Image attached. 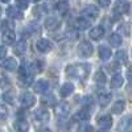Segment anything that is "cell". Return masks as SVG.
Wrapping results in <instances>:
<instances>
[{
  "instance_id": "1",
  "label": "cell",
  "mask_w": 132,
  "mask_h": 132,
  "mask_svg": "<svg viewBox=\"0 0 132 132\" xmlns=\"http://www.w3.org/2000/svg\"><path fill=\"white\" fill-rule=\"evenodd\" d=\"M91 70V66L89 63H78V65H69L66 68V74L69 77L77 79H85L89 77Z\"/></svg>"
},
{
  "instance_id": "2",
  "label": "cell",
  "mask_w": 132,
  "mask_h": 132,
  "mask_svg": "<svg viewBox=\"0 0 132 132\" xmlns=\"http://www.w3.org/2000/svg\"><path fill=\"white\" fill-rule=\"evenodd\" d=\"M36 103V98L35 95H32L30 93H24L20 95V104L24 108H29Z\"/></svg>"
},
{
  "instance_id": "3",
  "label": "cell",
  "mask_w": 132,
  "mask_h": 132,
  "mask_svg": "<svg viewBox=\"0 0 132 132\" xmlns=\"http://www.w3.org/2000/svg\"><path fill=\"white\" fill-rule=\"evenodd\" d=\"M54 111H56V115L58 118H66L69 115V112H70V106H69V103H66V102H61V103H58L56 107H54Z\"/></svg>"
},
{
  "instance_id": "4",
  "label": "cell",
  "mask_w": 132,
  "mask_h": 132,
  "mask_svg": "<svg viewBox=\"0 0 132 132\" xmlns=\"http://www.w3.org/2000/svg\"><path fill=\"white\" fill-rule=\"evenodd\" d=\"M94 52V48L93 45L89 42V41H83L79 44V46H78V53L81 54L82 57H90L91 54Z\"/></svg>"
},
{
  "instance_id": "5",
  "label": "cell",
  "mask_w": 132,
  "mask_h": 132,
  "mask_svg": "<svg viewBox=\"0 0 132 132\" xmlns=\"http://www.w3.org/2000/svg\"><path fill=\"white\" fill-rule=\"evenodd\" d=\"M129 11V3L126 2V0H116L115 5H114V12L118 15L122 13H127Z\"/></svg>"
},
{
  "instance_id": "6",
  "label": "cell",
  "mask_w": 132,
  "mask_h": 132,
  "mask_svg": "<svg viewBox=\"0 0 132 132\" xmlns=\"http://www.w3.org/2000/svg\"><path fill=\"white\" fill-rule=\"evenodd\" d=\"M33 116H35V119L37 120V122H40V123H46V122H49V118H50L48 110H45V108H38V110H36L35 114H33Z\"/></svg>"
},
{
  "instance_id": "7",
  "label": "cell",
  "mask_w": 132,
  "mask_h": 132,
  "mask_svg": "<svg viewBox=\"0 0 132 132\" xmlns=\"http://www.w3.org/2000/svg\"><path fill=\"white\" fill-rule=\"evenodd\" d=\"M36 48H37V50L41 52V53H48V52L52 50L53 45H52V42H50L49 40L40 38V40L36 42Z\"/></svg>"
},
{
  "instance_id": "8",
  "label": "cell",
  "mask_w": 132,
  "mask_h": 132,
  "mask_svg": "<svg viewBox=\"0 0 132 132\" xmlns=\"http://www.w3.org/2000/svg\"><path fill=\"white\" fill-rule=\"evenodd\" d=\"M82 13H83V16H86V17L96 19L98 15H99V11H98V8H96L95 5H87V7H85V8L82 9Z\"/></svg>"
},
{
  "instance_id": "9",
  "label": "cell",
  "mask_w": 132,
  "mask_h": 132,
  "mask_svg": "<svg viewBox=\"0 0 132 132\" xmlns=\"http://www.w3.org/2000/svg\"><path fill=\"white\" fill-rule=\"evenodd\" d=\"M33 89H35V91L38 93V94H44V93L48 91L49 83H48V81H45V79H40V81H37V82L35 83Z\"/></svg>"
},
{
  "instance_id": "10",
  "label": "cell",
  "mask_w": 132,
  "mask_h": 132,
  "mask_svg": "<svg viewBox=\"0 0 132 132\" xmlns=\"http://www.w3.org/2000/svg\"><path fill=\"white\" fill-rule=\"evenodd\" d=\"M98 124L102 129H110L112 126V118L110 115H103L102 118H99L98 120Z\"/></svg>"
},
{
  "instance_id": "11",
  "label": "cell",
  "mask_w": 132,
  "mask_h": 132,
  "mask_svg": "<svg viewBox=\"0 0 132 132\" xmlns=\"http://www.w3.org/2000/svg\"><path fill=\"white\" fill-rule=\"evenodd\" d=\"M13 127L17 132H28L29 131V124L25 119H17L13 124Z\"/></svg>"
},
{
  "instance_id": "12",
  "label": "cell",
  "mask_w": 132,
  "mask_h": 132,
  "mask_svg": "<svg viewBox=\"0 0 132 132\" xmlns=\"http://www.w3.org/2000/svg\"><path fill=\"white\" fill-rule=\"evenodd\" d=\"M60 25H61L60 20L56 19V17H48L45 20V28L49 29V30H56V29L60 28Z\"/></svg>"
},
{
  "instance_id": "13",
  "label": "cell",
  "mask_w": 132,
  "mask_h": 132,
  "mask_svg": "<svg viewBox=\"0 0 132 132\" xmlns=\"http://www.w3.org/2000/svg\"><path fill=\"white\" fill-rule=\"evenodd\" d=\"M7 15L11 19H23V12H21V9L19 7H8Z\"/></svg>"
},
{
  "instance_id": "14",
  "label": "cell",
  "mask_w": 132,
  "mask_h": 132,
  "mask_svg": "<svg viewBox=\"0 0 132 132\" xmlns=\"http://www.w3.org/2000/svg\"><path fill=\"white\" fill-rule=\"evenodd\" d=\"M74 27L77 29H79V30H85L90 27V21L87 17H79V19H77L75 20V23H74Z\"/></svg>"
},
{
  "instance_id": "15",
  "label": "cell",
  "mask_w": 132,
  "mask_h": 132,
  "mask_svg": "<svg viewBox=\"0 0 132 132\" xmlns=\"http://www.w3.org/2000/svg\"><path fill=\"white\" fill-rule=\"evenodd\" d=\"M2 66H3L5 70H8V71H13L17 68V61L15 58H7V60L3 61Z\"/></svg>"
},
{
  "instance_id": "16",
  "label": "cell",
  "mask_w": 132,
  "mask_h": 132,
  "mask_svg": "<svg viewBox=\"0 0 132 132\" xmlns=\"http://www.w3.org/2000/svg\"><path fill=\"white\" fill-rule=\"evenodd\" d=\"M98 54H99V57H101V60H103V61H107L110 57H111V49H110L108 46H104V45H102V46H99V49H98Z\"/></svg>"
},
{
  "instance_id": "17",
  "label": "cell",
  "mask_w": 132,
  "mask_h": 132,
  "mask_svg": "<svg viewBox=\"0 0 132 132\" xmlns=\"http://www.w3.org/2000/svg\"><path fill=\"white\" fill-rule=\"evenodd\" d=\"M90 37L93 38V40H101L102 37H103V35H104V29L102 28V27H95V28H93L91 30H90Z\"/></svg>"
},
{
  "instance_id": "18",
  "label": "cell",
  "mask_w": 132,
  "mask_h": 132,
  "mask_svg": "<svg viewBox=\"0 0 132 132\" xmlns=\"http://www.w3.org/2000/svg\"><path fill=\"white\" fill-rule=\"evenodd\" d=\"M16 40V35L13 30H4L3 33V42L7 44V45H11V44H13Z\"/></svg>"
},
{
  "instance_id": "19",
  "label": "cell",
  "mask_w": 132,
  "mask_h": 132,
  "mask_svg": "<svg viewBox=\"0 0 132 132\" xmlns=\"http://www.w3.org/2000/svg\"><path fill=\"white\" fill-rule=\"evenodd\" d=\"M73 91H74V86L71 83H65V85H62V87L60 89V95L62 98H66V96L71 95Z\"/></svg>"
},
{
  "instance_id": "20",
  "label": "cell",
  "mask_w": 132,
  "mask_h": 132,
  "mask_svg": "<svg viewBox=\"0 0 132 132\" xmlns=\"http://www.w3.org/2000/svg\"><path fill=\"white\" fill-rule=\"evenodd\" d=\"M123 77L120 75V73H115L114 77H112V79H111V87L112 89H119V87H122L123 86Z\"/></svg>"
},
{
  "instance_id": "21",
  "label": "cell",
  "mask_w": 132,
  "mask_h": 132,
  "mask_svg": "<svg viewBox=\"0 0 132 132\" xmlns=\"http://www.w3.org/2000/svg\"><path fill=\"white\" fill-rule=\"evenodd\" d=\"M15 53L17 54V56H21V54H24L25 50H27V44L24 40H20L17 44H15V48H13Z\"/></svg>"
},
{
  "instance_id": "22",
  "label": "cell",
  "mask_w": 132,
  "mask_h": 132,
  "mask_svg": "<svg viewBox=\"0 0 132 132\" xmlns=\"http://www.w3.org/2000/svg\"><path fill=\"white\" fill-rule=\"evenodd\" d=\"M115 61L119 63H126L128 61V54L126 50H118L115 53Z\"/></svg>"
},
{
  "instance_id": "23",
  "label": "cell",
  "mask_w": 132,
  "mask_h": 132,
  "mask_svg": "<svg viewBox=\"0 0 132 132\" xmlns=\"http://www.w3.org/2000/svg\"><path fill=\"white\" fill-rule=\"evenodd\" d=\"M110 101H111V94H108V93H102L98 96V102L102 107H106L110 103Z\"/></svg>"
},
{
  "instance_id": "24",
  "label": "cell",
  "mask_w": 132,
  "mask_h": 132,
  "mask_svg": "<svg viewBox=\"0 0 132 132\" xmlns=\"http://www.w3.org/2000/svg\"><path fill=\"white\" fill-rule=\"evenodd\" d=\"M74 119L79 120V122H86V120L90 119V112L87 110H81V111H78L74 115Z\"/></svg>"
},
{
  "instance_id": "25",
  "label": "cell",
  "mask_w": 132,
  "mask_h": 132,
  "mask_svg": "<svg viewBox=\"0 0 132 132\" xmlns=\"http://www.w3.org/2000/svg\"><path fill=\"white\" fill-rule=\"evenodd\" d=\"M122 42H123V38L119 33H112L110 36V44H111V46H120Z\"/></svg>"
},
{
  "instance_id": "26",
  "label": "cell",
  "mask_w": 132,
  "mask_h": 132,
  "mask_svg": "<svg viewBox=\"0 0 132 132\" xmlns=\"http://www.w3.org/2000/svg\"><path fill=\"white\" fill-rule=\"evenodd\" d=\"M124 108H126V103H124V101H118V102H115L114 103V106H112V108H111V111L114 112V114H122L123 111H124Z\"/></svg>"
},
{
  "instance_id": "27",
  "label": "cell",
  "mask_w": 132,
  "mask_h": 132,
  "mask_svg": "<svg viewBox=\"0 0 132 132\" xmlns=\"http://www.w3.org/2000/svg\"><path fill=\"white\" fill-rule=\"evenodd\" d=\"M44 68V65L41 61H35L30 66H29V73H40Z\"/></svg>"
},
{
  "instance_id": "28",
  "label": "cell",
  "mask_w": 132,
  "mask_h": 132,
  "mask_svg": "<svg viewBox=\"0 0 132 132\" xmlns=\"http://www.w3.org/2000/svg\"><path fill=\"white\" fill-rule=\"evenodd\" d=\"M32 82H33V77H32L30 74L20 77V83H21V86H23V87H28V86H30Z\"/></svg>"
},
{
  "instance_id": "29",
  "label": "cell",
  "mask_w": 132,
  "mask_h": 132,
  "mask_svg": "<svg viewBox=\"0 0 132 132\" xmlns=\"http://www.w3.org/2000/svg\"><path fill=\"white\" fill-rule=\"evenodd\" d=\"M41 103L44 106H56V98H54L53 95H45L42 98Z\"/></svg>"
},
{
  "instance_id": "30",
  "label": "cell",
  "mask_w": 132,
  "mask_h": 132,
  "mask_svg": "<svg viewBox=\"0 0 132 132\" xmlns=\"http://www.w3.org/2000/svg\"><path fill=\"white\" fill-rule=\"evenodd\" d=\"M3 99H4L8 104H13V102H15V93H13V91H7V93H4Z\"/></svg>"
},
{
  "instance_id": "31",
  "label": "cell",
  "mask_w": 132,
  "mask_h": 132,
  "mask_svg": "<svg viewBox=\"0 0 132 132\" xmlns=\"http://www.w3.org/2000/svg\"><path fill=\"white\" fill-rule=\"evenodd\" d=\"M123 128H124L127 132H132V115L127 116V118L123 120Z\"/></svg>"
},
{
  "instance_id": "32",
  "label": "cell",
  "mask_w": 132,
  "mask_h": 132,
  "mask_svg": "<svg viewBox=\"0 0 132 132\" xmlns=\"http://www.w3.org/2000/svg\"><path fill=\"white\" fill-rule=\"evenodd\" d=\"M106 81H107V78H106L104 73H103L102 70L96 71V74H95V82H98V83L103 85V83H106Z\"/></svg>"
},
{
  "instance_id": "33",
  "label": "cell",
  "mask_w": 132,
  "mask_h": 132,
  "mask_svg": "<svg viewBox=\"0 0 132 132\" xmlns=\"http://www.w3.org/2000/svg\"><path fill=\"white\" fill-rule=\"evenodd\" d=\"M57 9L60 11L62 15H65L66 12H68L69 5H68V3H66V0H62V2H60V3L57 4Z\"/></svg>"
},
{
  "instance_id": "34",
  "label": "cell",
  "mask_w": 132,
  "mask_h": 132,
  "mask_svg": "<svg viewBox=\"0 0 132 132\" xmlns=\"http://www.w3.org/2000/svg\"><path fill=\"white\" fill-rule=\"evenodd\" d=\"M78 132H93V127L87 123H83L78 127Z\"/></svg>"
},
{
  "instance_id": "35",
  "label": "cell",
  "mask_w": 132,
  "mask_h": 132,
  "mask_svg": "<svg viewBox=\"0 0 132 132\" xmlns=\"http://www.w3.org/2000/svg\"><path fill=\"white\" fill-rule=\"evenodd\" d=\"M54 8H57V4L54 3L53 0H46L45 5H44V9H45V11H52Z\"/></svg>"
},
{
  "instance_id": "36",
  "label": "cell",
  "mask_w": 132,
  "mask_h": 132,
  "mask_svg": "<svg viewBox=\"0 0 132 132\" xmlns=\"http://www.w3.org/2000/svg\"><path fill=\"white\" fill-rule=\"evenodd\" d=\"M16 5L21 9V11H24L28 8V0H16Z\"/></svg>"
},
{
  "instance_id": "37",
  "label": "cell",
  "mask_w": 132,
  "mask_h": 132,
  "mask_svg": "<svg viewBox=\"0 0 132 132\" xmlns=\"http://www.w3.org/2000/svg\"><path fill=\"white\" fill-rule=\"evenodd\" d=\"M13 27H15V24L13 23H9L8 20L3 21V24H2V28L4 30H13Z\"/></svg>"
},
{
  "instance_id": "38",
  "label": "cell",
  "mask_w": 132,
  "mask_h": 132,
  "mask_svg": "<svg viewBox=\"0 0 132 132\" xmlns=\"http://www.w3.org/2000/svg\"><path fill=\"white\" fill-rule=\"evenodd\" d=\"M29 32H30V35H37V33H40V27L37 24H30L28 27Z\"/></svg>"
},
{
  "instance_id": "39",
  "label": "cell",
  "mask_w": 132,
  "mask_h": 132,
  "mask_svg": "<svg viewBox=\"0 0 132 132\" xmlns=\"http://www.w3.org/2000/svg\"><path fill=\"white\" fill-rule=\"evenodd\" d=\"M8 116V110L4 106H0V120H4Z\"/></svg>"
},
{
  "instance_id": "40",
  "label": "cell",
  "mask_w": 132,
  "mask_h": 132,
  "mask_svg": "<svg viewBox=\"0 0 132 132\" xmlns=\"http://www.w3.org/2000/svg\"><path fill=\"white\" fill-rule=\"evenodd\" d=\"M9 86H11V82L5 78V77H2V78H0V87H2V89H7Z\"/></svg>"
},
{
  "instance_id": "41",
  "label": "cell",
  "mask_w": 132,
  "mask_h": 132,
  "mask_svg": "<svg viewBox=\"0 0 132 132\" xmlns=\"http://www.w3.org/2000/svg\"><path fill=\"white\" fill-rule=\"evenodd\" d=\"M82 104H83V106H87V107L93 106V98H91V96H86V98L83 99Z\"/></svg>"
},
{
  "instance_id": "42",
  "label": "cell",
  "mask_w": 132,
  "mask_h": 132,
  "mask_svg": "<svg viewBox=\"0 0 132 132\" xmlns=\"http://www.w3.org/2000/svg\"><path fill=\"white\" fill-rule=\"evenodd\" d=\"M96 2H98V4L101 5V7L106 8V7H108V5H110V3H111V0H96Z\"/></svg>"
},
{
  "instance_id": "43",
  "label": "cell",
  "mask_w": 132,
  "mask_h": 132,
  "mask_svg": "<svg viewBox=\"0 0 132 132\" xmlns=\"http://www.w3.org/2000/svg\"><path fill=\"white\" fill-rule=\"evenodd\" d=\"M127 79L128 82H132V65H129L127 69Z\"/></svg>"
},
{
  "instance_id": "44",
  "label": "cell",
  "mask_w": 132,
  "mask_h": 132,
  "mask_svg": "<svg viewBox=\"0 0 132 132\" xmlns=\"http://www.w3.org/2000/svg\"><path fill=\"white\" fill-rule=\"evenodd\" d=\"M5 54H7V49H5V46H0V61L4 60Z\"/></svg>"
},
{
  "instance_id": "45",
  "label": "cell",
  "mask_w": 132,
  "mask_h": 132,
  "mask_svg": "<svg viewBox=\"0 0 132 132\" xmlns=\"http://www.w3.org/2000/svg\"><path fill=\"white\" fill-rule=\"evenodd\" d=\"M119 30H120V32H123V35H128V33H129V30H128L127 27H124V25H123L122 28H119Z\"/></svg>"
},
{
  "instance_id": "46",
  "label": "cell",
  "mask_w": 132,
  "mask_h": 132,
  "mask_svg": "<svg viewBox=\"0 0 132 132\" xmlns=\"http://www.w3.org/2000/svg\"><path fill=\"white\" fill-rule=\"evenodd\" d=\"M0 2H3V3H8L9 0H0Z\"/></svg>"
},
{
  "instance_id": "47",
  "label": "cell",
  "mask_w": 132,
  "mask_h": 132,
  "mask_svg": "<svg viewBox=\"0 0 132 132\" xmlns=\"http://www.w3.org/2000/svg\"><path fill=\"white\" fill-rule=\"evenodd\" d=\"M32 2H33V3H37V2H40V0H32Z\"/></svg>"
},
{
  "instance_id": "48",
  "label": "cell",
  "mask_w": 132,
  "mask_h": 132,
  "mask_svg": "<svg viewBox=\"0 0 132 132\" xmlns=\"http://www.w3.org/2000/svg\"><path fill=\"white\" fill-rule=\"evenodd\" d=\"M0 16H2V8H0Z\"/></svg>"
},
{
  "instance_id": "49",
  "label": "cell",
  "mask_w": 132,
  "mask_h": 132,
  "mask_svg": "<svg viewBox=\"0 0 132 132\" xmlns=\"http://www.w3.org/2000/svg\"><path fill=\"white\" fill-rule=\"evenodd\" d=\"M99 132H104V131H99Z\"/></svg>"
}]
</instances>
